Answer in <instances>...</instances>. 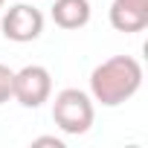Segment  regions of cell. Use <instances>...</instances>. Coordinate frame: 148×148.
<instances>
[{
  "label": "cell",
  "mask_w": 148,
  "mask_h": 148,
  "mask_svg": "<svg viewBox=\"0 0 148 148\" xmlns=\"http://www.w3.org/2000/svg\"><path fill=\"white\" fill-rule=\"evenodd\" d=\"M32 145H55V148H64V142H61L58 136H38Z\"/></svg>",
  "instance_id": "ba28073f"
},
{
  "label": "cell",
  "mask_w": 148,
  "mask_h": 148,
  "mask_svg": "<svg viewBox=\"0 0 148 148\" xmlns=\"http://www.w3.org/2000/svg\"><path fill=\"white\" fill-rule=\"evenodd\" d=\"M116 3H125V6H134V9L148 12V0H116Z\"/></svg>",
  "instance_id": "9c48e42d"
},
{
  "label": "cell",
  "mask_w": 148,
  "mask_h": 148,
  "mask_svg": "<svg viewBox=\"0 0 148 148\" xmlns=\"http://www.w3.org/2000/svg\"><path fill=\"white\" fill-rule=\"evenodd\" d=\"M110 26L116 32H125V35H134V32H142L148 26V12L142 9H134V6H125V3H110Z\"/></svg>",
  "instance_id": "8992f818"
},
{
  "label": "cell",
  "mask_w": 148,
  "mask_h": 148,
  "mask_svg": "<svg viewBox=\"0 0 148 148\" xmlns=\"http://www.w3.org/2000/svg\"><path fill=\"white\" fill-rule=\"evenodd\" d=\"M142 87V64L131 55H113L90 73V96L105 108H116Z\"/></svg>",
  "instance_id": "6da1fadb"
},
{
  "label": "cell",
  "mask_w": 148,
  "mask_h": 148,
  "mask_svg": "<svg viewBox=\"0 0 148 148\" xmlns=\"http://www.w3.org/2000/svg\"><path fill=\"white\" fill-rule=\"evenodd\" d=\"M12 79H15V70H9L6 64H0V105L12 99Z\"/></svg>",
  "instance_id": "52a82bcc"
},
{
  "label": "cell",
  "mask_w": 148,
  "mask_h": 148,
  "mask_svg": "<svg viewBox=\"0 0 148 148\" xmlns=\"http://www.w3.org/2000/svg\"><path fill=\"white\" fill-rule=\"evenodd\" d=\"M52 93V76L41 64H26L12 79V99H18L23 108H41Z\"/></svg>",
  "instance_id": "3957f363"
},
{
  "label": "cell",
  "mask_w": 148,
  "mask_h": 148,
  "mask_svg": "<svg viewBox=\"0 0 148 148\" xmlns=\"http://www.w3.org/2000/svg\"><path fill=\"white\" fill-rule=\"evenodd\" d=\"M52 21L61 29H82L90 23V0H55Z\"/></svg>",
  "instance_id": "5b68a950"
},
{
  "label": "cell",
  "mask_w": 148,
  "mask_h": 148,
  "mask_svg": "<svg viewBox=\"0 0 148 148\" xmlns=\"http://www.w3.org/2000/svg\"><path fill=\"white\" fill-rule=\"evenodd\" d=\"M3 3H6V0H0V9H3Z\"/></svg>",
  "instance_id": "30bf717a"
},
{
  "label": "cell",
  "mask_w": 148,
  "mask_h": 148,
  "mask_svg": "<svg viewBox=\"0 0 148 148\" xmlns=\"http://www.w3.org/2000/svg\"><path fill=\"white\" fill-rule=\"evenodd\" d=\"M52 119L55 125L70 134V136H82L90 131L93 119H96V110H93V99L79 90V87H67L55 96L52 102Z\"/></svg>",
  "instance_id": "7a4b0ae2"
},
{
  "label": "cell",
  "mask_w": 148,
  "mask_h": 148,
  "mask_svg": "<svg viewBox=\"0 0 148 148\" xmlns=\"http://www.w3.org/2000/svg\"><path fill=\"white\" fill-rule=\"evenodd\" d=\"M44 32V15L41 9H35L32 3H18L9 6L3 15V35L15 44H29L38 41Z\"/></svg>",
  "instance_id": "277c9868"
}]
</instances>
